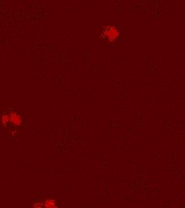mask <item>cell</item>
Returning <instances> with one entry per match:
<instances>
[{
  "mask_svg": "<svg viewBox=\"0 0 185 208\" xmlns=\"http://www.w3.org/2000/svg\"><path fill=\"white\" fill-rule=\"evenodd\" d=\"M1 122H2V125H7L10 122L9 115H8V114H4V115H2V119H1Z\"/></svg>",
  "mask_w": 185,
  "mask_h": 208,
  "instance_id": "4",
  "label": "cell"
},
{
  "mask_svg": "<svg viewBox=\"0 0 185 208\" xmlns=\"http://www.w3.org/2000/svg\"><path fill=\"white\" fill-rule=\"evenodd\" d=\"M119 34H120L119 30H117V28L114 27H106L103 30L104 37L110 42L116 40L119 37Z\"/></svg>",
  "mask_w": 185,
  "mask_h": 208,
  "instance_id": "1",
  "label": "cell"
},
{
  "mask_svg": "<svg viewBox=\"0 0 185 208\" xmlns=\"http://www.w3.org/2000/svg\"><path fill=\"white\" fill-rule=\"evenodd\" d=\"M34 208H45V207H44L43 203H37L34 204Z\"/></svg>",
  "mask_w": 185,
  "mask_h": 208,
  "instance_id": "5",
  "label": "cell"
},
{
  "mask_svg": "<svg viewBox=\"0 0 185 208\" xmlns=\"http://www.w3.org/2000/svg\"><path fill=\"white\" fill-rule=\"evenodd\" d=\"M44 207L45 208H57V204L54 199H46L44 202Z\"/></svg>",
  "mask_w": 185,
  "mask_h": 208,
  "instance_id": "3",
  "label": "cell"
},
{
  "mask_svg": "<svg viewBox=\"0 0 185 208\" xmlns=\"http://www.w3.org/2000/svg\"><path fill=\"white\" fill-rule=\"evenodd\" d=\"M9 119L10 122L13 123L14 126H20L21 124L23 123V119L22 117L18 114L15 113V112H11L9 114Z\"/></svg>",
  "mask_w": 185,
  "mask_h": 208,
  "instance_id": "2",
  "label": "cell"
}]
</instances>
